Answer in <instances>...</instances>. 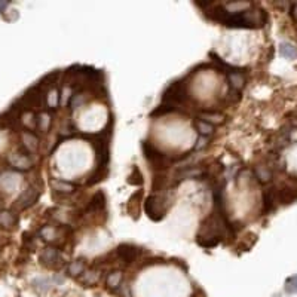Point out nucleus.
<instances>
[{
	"instance_id": "1",
	"label": "nucleus",
	"mask_w": 297,
	"mask_h": 297,
	"mask_svg": "<svg viewBox=\"0 0 297 297\" xmlns=\"http://www.w3.org/2000/svg\"><path fill=\"white\" fill-rule=\"evenodd\" d=\"M189 100H191L189 85L184 79L171 82L162 94V104H167V106L175 108L177 111H180V108L184 104H188Z\"/></svg>"
},
{
	"instance_id": "2",
	"label": "nucleus",
	"mask_w": 297,
	"mask_h": 297,
	"mask_svg": "<svg viewBox=\"0 0 297 297\" xmlns=\"http://www.w3.org/2000/svg\"><path fill=\"white\" fill-rule=\"evenodd\" d=\"M141 148H143V153H144V158L147 159L148 165H150L156 172H164L167 171L172 162L175 161H180L181 158H174L171 155H167L164 153L161 148H158L153 143L150 141H143L141 143Z\"/></svg>"
},
{
	"instance_id": "3",
	"label": "nucleus",
	"mask_w": 297,
	"mask_h": 297,
	"mask_svg": "<svg viewBox=\"0 0 297 297\" xmlns=\"http://www.w3.org/2000/svg\"><path fill=\"white\" fill-rule=\"evenodd\" d=\"M46 95L48 92L43 91L39 85L34 84L30 86L17 101L24 108V111H43L46 110Z\"/></svg>"
},
{
	"instance_id": "4",
	"label": "nucleus",
	"mask_w": 297,
	"mask_h": 297,
	"mask_svg": "<svg viewBox=\"0 0 297 297\" xmlns=\"http://www.w3.org/2000/svg\"><path fill=\"white\" fill-rule=\"evenodd\" d=\"M168 198L165 193H153L144 201V211L153 221H159L168 211Z\"/></svg>"
},
{
	"instance_id": "5",
	"label": "nucleus",
	"mask_w": 297,
	"mask_h": 297,
	"mask_svg": "<svg viewBox=\"0 0 297 297\" xmlns=\"http://www.w3.org/2000/svg\"><path fill=\"white\" fill-rule=\"evenodd\" d=\"M141 250L132 244H121L116 250H115V257L118 262H122L124 265H132L134 262H137V258L140 257Z\"/></svg>"
},
{
	"instance_id": "6",
	"label": "nucleus",
	"mask_w": 297,
	"mask_h": 297,
	"mask_svg": "<svg viewBox=\"0 0 297 297\" xmlns=\"http://www.w3.org/2000/svg\"><path fill=\"white\" fill-rule=\"evenodd\" d=\"M41 263L43 266H46V268L58 269L61 265H64L61 251L57 247H46V248H43V251L41 254Z\"/></svg>"
},
{
	"instance_id": "7",
	"label": "nucleus",
	"mask_w": 297,
	"mask_h": 297,
	"mask_svg": "<svg viewBox=\"0 0 297 297\" xmlns=\"http://www.w3.org/2000/svg\"><path fill=\"white\" fill-rule=\"evenodd\" d=\"M39 146H41V141L37 138V135L31 131H21L20 134V150L25 155H31V153H36L39 150Z\"/></svg>"
},
{
	"instance_id": "8",
	"label": "nucleus",
	"mask_w": 297,
	"mask_h": 297,
	"mask_svg": "<svg viewBox=\"0 0 297 297\" xmlns=\"http://www.w3.org/2000/svg\"><path fill=\"white\" fill-rule=\"evenodd\" d=\"M41 196V191L39 188H36V186H31V188L25 189L17 199L15 202V208L20 210V211H24L27 208H30L31 205H34L37 202V199H39Z\"/></svg>"
},
{
	"instance_id": "9",
	"label": "nucleus",
	"mask_w": 297,
	"mask_h": 297,
	"mask_svg": "<svg viewBox=\"0 0 297 297\" xmlns=\"http://www.w3.org/2000/svg\"><path fill=\"white\" fill-rule=\"evenodd\" d=\"M51 186L54 189V193H57L60 198H68L78 192V184L73 181H67V180L54 178L51 181Z\"/></svg>"
},
{
	"instance_id": "10",
	"label": "nucleus",
	"mask_w": 297,
	"mask_h": 297,
	"mask_svg": "<svg viewBox=\"0 0 297 297\" xmlns=\"http://www.w3.org/2000/svg\"><path fill=\"white\" fill-rule=\"evenodd\" d=\"M279 205V196L276 186H269V188L263 192V214L274 212Z\"/></svg>"
},
{
	"instance_id": "11",
	"label": "nucleus",
	"mask_w": 297,
	"mask_h": 297,
	"mask_svg": "<svg viewBox=\"0 0 297 297\" xmlns=\"http://www.w3.org/2000/svg\"><path fill=\"white\" fill-rule=\"evenodd\" d=\"M6 159H8V164H9L14 170H17V171H28V170L33 167L31 158H30L28 155L22 153L21 150L17 152V153L8 155Z\"/></svg>"
},
{
	"instance_id": "12",
	"label": "nucleus",
	"mask_w": 297,
	"mask_h": 297,
	"mask_svg": "<svg viewBox=\"0 0 297 297\" xmlns=\"http://www.w3.org/2000/svg\"><path fill=\"white\" fill-rule=\"evenodd\" d=\"M106 205H107L106 193L103 191H98L91 196L84 214H100V212H103L106 210Z\"/></svg>"
},
{
	"instance_id": "13",
	"label": "nucleus",
	"mask_w": 297,
	"mask_h": 297,
	"mask_svg": "<svg viewBox=\"0 0 297 297\" xmlns=\"http://www.w3.org/2000/svg\"><path fill=\"white\" fill-rule=\"evenodd\" d=\"M228 82H229V85H231V89L239 92V91L245 86V82H247L245 73H244L241 68H236L235 71H232V73L228 74Z\"/></svg>"
},
{
	"instance_id": "14",
	"label": "nucleus",
	"mask_w": 297,
	"mask_h": 297,
	"mask_svg": "<svg viewBox=\"0 0 297 297\" xmlns=\"http://www.w3.org/2000/svg\"><path fill=\"white\" fill-rule=\"evenodd\" d=\"M89 94L88 91H78V92H73V95L68 100V108L70 111H74L78 107L85 106L89 101Z\"/></svg>"
},
{
	"instance_id": "15",
	"label": "nucleus",
	"mask_w": 297,
	"mask_h": 297,
	"mask_svg": "<svg viewBox=\"0 0 297 297\" xmlns=\"http://www.w3.org/2000/svg\"><path fill=\"white\" fill-rule=\"evenodd\" d=\"M198 119L199 121H204L212 127L221 124L223 121H225V115L220 113V111H212V110H202L201 113L198 115Z\"/></svg>"
},
{
	"instance_id": "16",
	"label": "nucleus",
	"mask_w": 297,
	"mask_h": 297,
	"mask_svg": "<svg viewBox=\"0 0 297 297\" xmlns=\"http://www.w3.org/2000/svg\"><path fill=\"white\" fill-rule=\"evenodd\" d=\"M18 225V217L12 211H0V226L3 229H14Z\"/></svg>"
},
{
	"instance_id": "17",
	"label": "nucleus",
	"mask_w": 297,
	"mask_h": 297,
	"mask_svg": "<svg viewBox=\"0 0 297 297\" xmlns=\"http://www.w3.org/2000/svg\"><path fill=\"white\" fill-rule=\"evenodd\" d=\"M255 177L260 183L263 184H268L272 181L274 178V171H272V167H268V165H258L255 167Z\"/></svg>"
},
{
	"instance_id": "18",
	"label": "nucleus",
	"mask_w": 297,
	"mask_h": 297,
	"mask_svg": "<svg viewBox=\"0 0 297 297\" xmlns=\"http://www.w3.org/2000/svg\"><path fill=\"white\" fill-rule=\"evenodd\" d=\"M108 175V167L103 168V167H95L94 171L91 172L89 178H86V186H95L100 181L106 180V177Z\"/></svg>"
},
{
	"instance_id": "19",
	"label": "nucleus",
	"mask_w": 297,
	"mask_h": 297,
	"mask_svg": "<svg viewBox=\"0 0 297 297\" xmlns=\"http://www.w3.org/2000/svg\"><path fill=\"white\" fill-rule=\"evenodd\" d=\"M85 268H86V263L84 258L73 260V262H70L67 266V274L70 276H81V275H84Z\"/></svg>"
},
{
	"instance_id": "20",
	"label": "nucleus",
	"mask_w": 297,
	"mask_h": 297,
	"mask_svg": "<svg viewBox=\"0 0 297 297\" xmlns=\"http://www.w3.org/2000/svg\"><path fill=\"white\" fill-rule=\"evenodd\" d=\"M52 125V113L48 110L42 111L41 115H37V129H41L42 132H48Z\"/></svg>"
},
{
	"instance_id": "21",
	"label": "nucleus",
	"mask_w": 297,
	"mask_h": 297,
	"mask_svg": "<svg viewBox=\"0 0 297 297\" xmlns=\"http://www.w3.org/2000/svg\"><path fill=\"white\" fill-rule=\"evenodd\" d=\"M141 198H143V191H137L134 195H131V198H129L128 202H127V207H128L129 214H138Z\"/></svg>"
},
{
	"instance_id": "22",
	"label": "nucleus",
	"mask_w": 297,
	"mask_h": 297,
	"mask_svg": "<svg viewBox=\"0 0 297 297\" xmlns=\"http://www.w3.org/2000/svg\"><path fill=\"white\" fill-rule=\"evenodd\" d=\"M127 181H128V184H131V186H137V188H138V186H143L144 178H143V174H141V171H140L138 167H132L131 172L128 174Z\"/></svg>"
},
{
	"instance_id": "23",
	"label": "nucleus",
	"mask_w": 297,
	"mask_h": 297,
	"mask_svg": "<svg viewBox=\"0 0 297 297\" xmlns=\"http://www.w3.org/2000/svg\"><path fill=\"white\" fill-rule=\"evenodd\" d=\"M195 128H196V132H198L201 137L210 138V137L214 134V127L210 125V124H207V122H204V121H199V119L195 122Z\"/></svg>"
},
{
	"instance_id": "24",
	"label": "nucleus",
	"mask_w": 297,
	"mask_h": 297,
	"mask_svg": "<svg viewBox=\"0 0 297 297\" xmlns=\"http://www.w3.org/2000/svg\"><path fill=\"white\" fill-rule=\"evenodd\" d=\"M279 52H281L282 57H285V58H288V60L297 58V48H296L294 45L288 43V42H284V43L279 45Z\"/></svg>"
},
{
	"instance_id": "25",
	"label": "nucleus",
	"mask_w": 297,
	"mask_h": 297,
	"mask_svg": "<svg viewBox=\"0 0 297 297\" xmlns=\"http://www.w3.org/2000/svg\"><path fill=\"white\" fill-rule=\"evenodd\" d=\"M60 98H61L60 89L55 88V89L49 91L48 95H46V107H49L51 111H54V108H57V106L60 104Z\"/></svg>"
},
{
	"instance_id": "26",
	"label": "nucleus",
	"mask_w": 297,
	"mask_h": 297,
	"mask_svg": "<svg viewBox=\"0 0 297 297\" xmlns=\"http://www.w3.org/2000/svg\"><path fill=\"white\" fill-rule=\"evenodd\" d=\"M121 282H122V274L121 272H111V274H108V276L106 279V284L110 288H119Z\"/></svg>"
},
{
	"instance_id": "27",
	"label": "nucleus",
	"mask_w": 297,
	"mask_h": 297,
	"mask_svg": "<svg viewBox=\"0 0 297 297\" xmlns=\"http://www.w3.org/2000/svg\"><path fill=\"white\" fill-rule=\"evenodd\" d=\"M284 290L287 294H296L297 293V275H293L285 281Z\"/></svg>"
},
{
	"instance_id": "28",
	"label": "nucleus",
	"mask_w": 297,
	"mask_h": 297,
	"mask_svg": "<svg viewBox=\"0 0 297 297\" xmlns=\"http://www.w3.org/2000/svg\"><path fill=\"white\" fill-rule=\"evenodd\" d=\"M208 141H210V138H207V137H199V138L196 140L195 146H193V150H192V152H201V150H204V148L208 146Z\"/></svg>"
},
{
	"instance_id": "29",
	"label": "nucleus",
	"mask_w": 297,
	"mask_h": 297,
	"mask_svg": "<svg viewBox=\"0 0 297 297\" xmlns=\"http://www.w3.org/2000/svg\"><path fill=\"white\" fill-rule=\"evenodd\" d=\"M0 211H2V199H0Z\"/></svg>"
}]
</instances>
